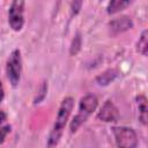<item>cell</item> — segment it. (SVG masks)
<instances>
[{"mask_svg": "<svg viewBox=\"0 0 148 148\" xmlns=\"http://www.w3.org/2000/svg\"><path fill=\"white\" fill-rule=\"evenodd\" d=\"M98 105V101H97V97L95 95H86L81 98L80 101V104H79V111L74 116V118L72 119L71 124H69V128H71V132L74 133L79 130V127L86 123V120L88 119V117L96 110Z\"/></svg>", "mask_w": 148, "mask_h": 148, "instance_id": "cell-2", "label": "cell"}, {"mask_svg": "<svg viewBox=\"0 0 148 148\" xmlns=\"http://www.w3.org/2000/svg\"><path fill=\"white\" fill-rule=\"evenodd\" d=\"M130 5H131L130 1H123V0L110 1L108 7H106V12H108V14H116L119 10H123L124 8H126Z\"/></svg>", "mask_w": 148, "mask_h": 148, "instance_id": "cell-9", "label": "cell"}, {"mask_svg": "<svg viewBox=\"0 0 148 148\" xmlns=\"http://www.w3.org/2000/svg\"><path fill=\"white\" fill-rule=\"evenodd\" d=\"M136 104L139 110V120L142 125H147V98L143 95H139L136 97Z\"/></svg>", "mask_w": 148, "mask_h": 148, "instance_id": "cell-8", "label": "cell"}, {"mask_svg": "<svg viewBox=\"0 0 148 148\" xmlns=\"http://www.w3.org/2000/svg\"><path fill=\"white\" fill-rule=\"evenodd\" d=\"M117 75H118V72H117L116 69H108V71L104 72L103 74L98 75V76L96 77V81H97V83L101 84V86H106V84H109Z\"/></svg>", "mask_w": 148, "mask_h": 148, "instance_id": "cell-11", "label": "cell"}, {"mask_svg": "<svg viewBox=\"0 0 148 148\" xmlns=\"http://www.w3.org/2000/svg\"><path fill=\"white\" fill-rule=\"evenodd\" d=\"M10 125H6V126H3V127H1L0 128V145L5 141V139H6V136H7V134L10 132Z\"/></svg>", "mask_w": 148, "mask_h": 148, "instance_id": "cell-14", "label": "cell"}, {"mask_svg": "<svg viewBox=\"0 0 148 148\" xmlns=\"http://www.w3.org/2000/svg\"><path fill=\"white\" fill-rule=\"evenodd\" d=\"M136 51L145 57L147 56V53H148V31L147 30L142 31V34L136 43Z\"/></svg>", "mask_w": 148, "mask_h": 148, "instance_id": "cell-10", "label": "cell"}, {"mask_svg": "<svg viewBox=\"0 0 148 148\" xmlns=\"http://www.w3.org/2000/svg\"><path fill=\"white\" fill-rule=\"evenodd\" d=\"M3 97H5V90H3V86H2V82L0 81V103L2 102Z\"/></svg>", "mask_w": 148, "mask_h": 148, "instance_id": "cell-16", "label": "cell"}, {"mask_svg": "<svg viewBox=\"0 0 148 148\" xmlns=\"http://www.w3.org/2000/svg\"><path fill=\"white\" fill-rule=\"evenodd\" d=\"M112 133L114 135V141L118 148H136L139 143L136 132L126 126L112 127Z\"/></svg>", "mask_w": 148, "mask_h": 148, "instance_id": "cell-3", "label": "cell"}, {"mask_svg": "<svg viewBox=\"0 0 148 148\" xmlns=\"http://www.w3.org/2000/svg\"><path fill=\"white\" fill-rule=\"evenodd\" d=\"M81 49V36L80 34H76V36L74 37V39L72 40V44H71V49H69V53L72 56H75Z\"/></svg>", "mask_w": 148, "mask_h": 148, "instance_id": "cell-12", "label": "cell"}, {"mask_svg": "<svg viewBox=\"0 0 148 148\" xmlns=\"http://www.w3.org/2000/svg\"><path fill=\"white\" fill-rule=\"evenodd\" d=\"M97 118L102 121L105 123H112V121H117L119 118V111L117 109V106L111 102V101H106L101 110L97 113Z\"/></svg>", "mask_w": 148, "mask_h": 148, "instance_id": "cell-6", "label": "cell"}, {"mask_svg": "<svg viewBox=\"0 0 148 148\" xmlns=\"http://www.w3.org/2000/svg\"><path fill=\"white\" fill-rule=\"evenodd\" d=\"M81 6H82V1H74V2H71V9H72V14L76 15V14L80 12Z\"/></svg>", "mask_w": 148, "mask_h": 148, "instance_id": "cell-15", "label": "cell"}, {"mask_svg": "<svg viewBox=\"0 0 148 148\" xmlns=\"http://www.w3.org/2000/svg\"><path fill=\"white\" fill-rule=\"evenodd\" d=\"M21 72H22V59H21V52L20 50H14L6 62V74L7 77L13 87H16L21 79Z\"/></svg>", "mask_w": 148, "mask_h": 148, "instance_id": "cell-4", "label": "cell"}, {"mask_svg": "<svg viewBox=\"0 0 148 148\" xmlns=\"http://www.w3.org/2000/svg\"><path fill=\"white\" fill-rule=\"evenodd\" d=\"M73 106H74V98L73 97L68 96V97H65L62 99V102L59 106L54 124H53L52 130H51V132L49 134V138H47L49 148H53L59 143V141L61 139V135L64 133L65 126L67 124V120H68V118L72 113Z\"/></svg>", "mask_w": 148, "mask_h": 148, "instance_id": "cell-1", "label": "cell"}, {"mask_svg": "<svg viewBox=\"0 0 148 148\" xmlns=\"http://www.w3.org/2000/svg\"><path fill=\"white\" fill-rule=\"evenodd\" d=\"M24 1L15 0L10 3L8 9V23L14 31H20L24 24Z\"/></svg>", "mask_w": 148, "mask_h": 148, "instance_id": "cell-5", "label": "cell"}, {"mask_svg": "<svg viewBox=\"0 0 148 148\" xmlns=\"http://www.w3.org/2000/svg\"><path fill=\"white\" fill-rule=\"evenodd\" d=\"M109 28H110V31L112 35H118V34H121L126 30L132 29L133 28V21L128 16L117 17V18H113L112 21H110Z\"/></svg>", "mask_w": 148, "mask_h": 148, "instance_id": "cell-7", "label": "cell"}, {"mask_svg": "<svg viewBox=\"0 0 148 148\" xmlns=\"http://www.w3.org/2000/svg\"><path fill=\"white\" fill-rule=\"evenodd\" d=\"M6 119H7V114H6V112H3V111L0 110V125H1Z\"/></svg>", "mask_w": 148, "mask_h": 148, "instance_id": "cell-17", "label": "cell"}, {"mask_svg": "<svg viewBox=\"0 0 148 148\" xmlns=\"http://www.w3.org/2000/svg\"><path fill=\"white\" fill-rule=\"evenodd\" d=\"M46 91H47V82L44 81V82L42 83L40 88H39V96H37V97L35 98V103H39L40 101H43L44 97L46 96Z\"/></svg>", "mask_w": 148, "mask_h": 148, "instance_id": "cell-13", "label": "cell"}]
</instances>
